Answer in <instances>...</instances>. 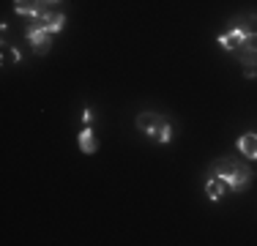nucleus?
<instances>
[{
	"label": "nucleus",
	"instance_id": "nucleus-1",
	"mask_svg": "<svg viewBox=\"0 0 257 246\" xmlns=\"http://www.w3.org/2000/svg\"><path fill=\"white\" fill-rule=\"evenodd\" d=\"M211 175L222 178L232 192H246L249 183H252V170H249V164L238 162V159H232V156L216 159V162L211 164Z\"/></svg>",
	"mask_w": 257,
	"mask_h": 246
},
{
	"label": "nucleus",
	"instance_id": "nucleus-2",
	"mask_svg": "<svg viewBox=\"0 0 257 246\" xmlns=\"http://www.w3.org/2000/svg\"><path fill=\"white\" fill-rule=\"evenodd\" d=\"M25 33H28V41H30V47H33L36 55H47L52 49V33H47L39 22H33Z\"/></svg>",
	"mask_w": 257,
	"mask_h": 246
},
{
	"label": "nucleus",
	"instance_id": "nucleus-3",
	"mask_svg": "<svg viewBox=\"0 0 257 246\" xmlns=\"http://www.w3.org/2000/svg\"><path fill=\"white\" fill-rule=\"evenodd\" d=\"M134 123H137V129H140L143 134L156 137V134L162 132L164 126H167V118H164V115H159V112H140Z\"/></svg>",
	"mask_w": 257,
	"mask_h": 246
},
{
	"label": "nucleus",
	"instance_id": "nucleus-4",
	"mask_svg": "<svg viewBox=\"0 0 257 246\" xmlns=\"http://www.w3.org/2000/svg\"><path fill=\"white\" fill-rule=\"evenodd\" d=\"M14 11L20 17H30V20H41L44 14H50V6L44 0H14Z\"/></svg>",
	"mask_w": 257,
	"mask_h": 246
},
{
	"label": "nucleus",
	"instance_id": "nucleus-5",
	"mask_svg": "<svg viewBox=\"0 0 257 246\" xmlns=\"http://www.w3.org/2000/svg\"><path fill=\"white\" fill-rule=\"evenodd\" d=\"M243 36H246V30H243V28H238V25H232V28L227 30V33H222V36L216 39V44L222 47V49H227V52H235V49L241 47Z\"/></svg>",
	"mask_w": 257,
	"mask_h": 246
},
{
	"label": "nucleus",
	"instance_id": "nucleus-6",
	"mask_svg": "<svg viewBox=\"0 0 257 246\" xmlns=\"http://www.w3.org/2000/svg\"><path fill=\"white\" fill-rule=\"evenodd\" d=\"M235 58L241 60V66H243V77H246V79H254V77H257V49H243V47H238V49H235Z\"/></svg>",
	"mask_w": 257,
	"mask_h": 246
},
{
	"label": "nucleus",
	"instance_id": "nucleus-7",
	"mask_svg": "<svg viewBox=\"0 0 257 246\" xmlns=\"http://www.w3.org/2000/svg\"><path fill=\"white\" fill-rule=\"evenodd\" d=\"M77 143H79V151L85 153V156H93L96 151H99V140H96V134H93V129H88L85 126L82 132H79V137H77Z\"/></svg>",
	"mask_w": 257,
	"mask_h": 246
},
{
	"label": "nucleus",
	"instance_id": "nucleus-8",
	"mask_svg": "<svg viewBox=\"0 0 257 246\" xmlns=\"http://www.w3.org/2000/svg\"><path fill=\"white\" fill-rule=\"evenodd\" d=\"M36 22H39L47 33H60V30L66 28V14H52L50 11V14H44L41 20H36Z\"/></svg>",
	"mask_w": 257,
	"mask_h": 246
},
{
	"label": "nucleus",
	"instance_id": "nucleus-9",
	"mask_svg": "<svg viewBox=\"0 0 257 246\" xmlns=\"http://www.w3.org/2000/svg\"><path fill=\"white\" fill-rule=\"evenodd\" d=\"M238 153H243L246 159H257V134L246 132L238 137Z\"/></svg>",
	"mask_w": 257,
	"mask_h": 246
},
{
	"label": "nucleus",
	"instance_id": "nucleus-10",
	"mask_svg": "<svg viewBox=\"0 0 257 246\" xmlns=\"http://www.w3.org/2000/svg\"><path fill=\"white\" fill-rule=\"evenodd\" d=\"M224 189H227V183H224L222 178H216V175H213L211 181L205 183V194L211 197L213 202H219V200H222V197H224Z\"/></svg>",
	"mask_w": 257,
	"mask_h": 246
},
{
	"label": "nucleus",
	"instance_id": "nucleus-11",
	"mask_svg": "<svg viewBox=\"0 0 257 246\" xmlns=\"http://www.w3.org/2000/svg\"><path fill=\"white\" fill-rule=\"evenodd\" d=\"M22 60V52L17 47H11L9 41H3V66H17Z\"/></svg>",
	"mask_w": 257,
	"mask_h": 246
},
{
	"label": "nucleus",
	"instance_id": "nucleus-12",
	"mask_svg": "<svg viewBox=\"0 0 257 246\" xmlns=\"http://www.w3.org/2000/svg\"><path fill=\"white\" fill-rule=\"evenodd\" d=\"M156 140H159V143H170V140H173V129H170V123H167V126H164L159 134H156Z\"/></svg>",
	"mask_w": 257,
	"mask_h": 246
},
{
	"label": "nucleus",
	"instance_id": "nucleus-13",
	"mask_svg": "<svg viewBox=\"0 0 257 246\" xmlns=\"http://www.w3.org/2000/svg\"><path fill=\"white\" fill-rule=\"evenodd\" d=\"M82 120H85V123L93 120V109H90V107H85V109H82Z\"/></svg>",
	"mask_w": 257,
	"mask_h": 246
},
{
	"label": "nucleus",
	"instance_id": "nucleus-14",
	"mask_svg": "<svg viewBox=\"0 0 257 246\" xmlns=\"http://www.w3.org/2000/svg\"><path fill=\"white\" fill-rule=\"evenodd\" d=\"M44 3H47V6H55V3H58V0H44Z\"/></svg>",
	"mask_w": 257,
	"mask_h": 246
}]
</instances>
